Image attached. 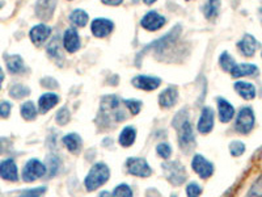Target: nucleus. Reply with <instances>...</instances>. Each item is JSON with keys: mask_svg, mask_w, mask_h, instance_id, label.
I'll return each instance as SVG.
<instances>
[{"mask_svg": "<svg viewBox=\"0 0 262 197\" xmlns=\"http://www.w3.org/2000/svg\"><path fill=\"white\" fill-rule=\"evenodd\" d=\"M173 126L177 129L178 134V145L180 149L185 154H190L196 147V137H194L193 126L189 121V116L185 109L180 111L173 118Z\"/></svg>", "mask_w": 262, "mask_h": 197, "instance_id": "1", "label": "nucleus"}, {"mask_svg": "<svg viewBox=\"0 0 262 197\" xmlns=\"http://www.w3.org/2000/svg\"><path fill=\"white\" fill-rule=\"evenodd\" d=\"M110 177V169L104 162H98L94 164V167L90 169V172L84 179V185L88 192H94L98 189L101 185L106 183Z\"/></svg>", "mask_w": 262, "mask_h": 197, "instance_id": "2", "label": "nucleus"}, {"mask_svg": "<svg viewBox=\"0 0 262 197\" xmlns=\"http://www.w3.org/2000/svg\"><path fill=\"white\" fill-rule=\"evenodd\" d=\"M162 168L164 171V176L169 183L173 185H181L186 180V169L178 162V160H172V162H164L162 164Z\"/></svg>", "mask_w": 262, "mask_h": 197, "instance_id": "3", "label": "nucleus"}, {"mask_svg": "<svg viewBox=\"0 0 262 197\" xmlns=\"http://www.w3.org/2000/svg\"><path fill=\"white\" fill-rule=\"evenodd\" d=\"M254 122L256 117L252 108L244 107L238 111L236 122H234V128H236V130L238 133H242V134H248L254 128Z\"/></svg>", "mask_w": 262, "mask_h": 197, "instance_id": "4", "label": "nucleus"}, {"mask_svg": "<svg viewBox=\"0 0 262 197\" xmlns=\"http://www.w3.org/2000/svg\"><path fill=\"white\" fill-rule=\"evenodd\" d=\"M46 166L41 160L30 159L25 163L24 168H22V180L25 183H32L37 179H41L46 175Z\"/></svg>", "mask_w": 262, "mask_h": 197, "instance_id": "5", "label": "nucleus"}, {"mask_svg": "<svg viewBox=\"0 0 262 197\" xmlns=\"http://www.w3.org/2000/svg\"><path fill=\"white\" fill-rule=\"evenodd\" d=\"M126 168H128V172L130 175L138 177H148L151 176L152 173V169L147 160L143 159V158H138V156L128 158V162H126Z\"/></svg>", "mask_w": 262, "mask_h": 197, "instance_id": "6", "label": "nucleus"}, {"mask_svg": "<svg viewBox=\"0 0 262 197\" xmlns=\"http://www.w3.org/2000/svg\"><path fill=\"white\" fill-rule=\"evenodd\" d=\"M192 168L200 179H208L214 173V164L207 160L204 155L196 154L192 160Z\"/></svg>", "mask_w": 262, "mask_h": 197, "instance_id": "7", "label": "nucleus"}, {"mask_svg": "<svg viewBox=\"0 0 262 197\" xmlns=\"http://www.w3.org/2000/svg\"><path fill=\"white\" fill-rule=\"evenodd\" d=\"M166 18L162 16L160 14H158L156 11H150V12H147L140 20L142 28H144L146 31L148 32H158L166 25Z\"/></svg>", "mask_w": 262, "mask_h": 197, "instance_id": "8", "label": "nucleus"}, {"mask_svg": "<svg viewBox=\"0 0 262 197\" xmlns=\"http://www.w3.org/2000/svg\"><path fill=\"white\" fill-rule=\"evenodd\" d=\"M114 29V23L112 20H108V19L98 18L94 19L92 23H90V31H92V35L97 38H105L110 35Z\"/></svg>", "mask_w": 262, "mask_h": 197, "instance_id": "9", "label": "nucleus"}, {"mask_svg": "<svg viewBox=\"0 0 262 197\" xmlns=\"http://www.w3.org/2000/svg\"><path fill=\"white\" fill-rule=\"evenodd\" d=\"M131 83L135 88L142 91H155L159 88L162 84V79L158 76H148V75H138L132 78Z\"/></svg>", "mask_w": 262, "mask_h": 197, "instance_id": "10", "label": "nucleus"}, {"mask_svg": "<svg viewBox=\"0 0 262 197\" xmlns=\"http://www.w3.org/2000/svg\"><path fill=\"white\" fill-rule=\"evenodd\" d=\"M214 118L215 113L212 111V108L204 107L202 109V113L198 120V125H196V130L200 131V134H208L212 128H214Z\"/></svg>", "mask_w": 262, "mask_h": 197, "instance_id": "11", "label": "nucleus"}, {"mask_svg": "<svg viewBox=\"0 0 262 197\" xmlns=\"http://www.w3.org/2000/svg\"><path fill=\"white\" fill-rule=\"evenodd\" d=\"M52 35V28L45 24L34 25L29 32V37L30 41L34 44L36 46H42L48 41V38Z\"/></svg>", "mask_w": 262, "mask_h": 197, "instance_id": "12", "label": "nucleus"}, {"mask_svg": "<svg viewBox=\"0 0 262 197\" xmlns=\"http://www.w3.org/2000/svg\"><path fill=\"white\" fill-rule=\"evenodd\" d=\"M82 46L80 41V36L74 27L66 29L64 35H63V48L68 53H76Z\"/></svg>", "mask_w": 262, "mask_h": 197, "instance_id": "13", "label": "nucleus"}, {"mask_svg": "<svg viewBox=\"0 0 262 197\" xmlns=\"http://www.w3.org/2000/svg\"><path fill=\"white\" fill-rule=\"evenodd\" d=\"M0 177L7 181H18V168L14 159H4L0 162Z\"/></svg>", "mask_w": 262, "mask_h": 197, "instance_id": "14", "label": "nucleus"}, {"mask_svg": "<svg viewBox=\"0 0 262 197\" xmlns=\"http://www.w3.org/2000/svg\"><path fill=\"white\" fill-rule=\"evenodd\" d=\"M258 41L252 35H245L238 42V49L240 50L242 56L246 57V58H250V57H253L256 54L257 49H258Z\"/></svg>", "mask_w": 262, "mask_h": 197, "instance_id": "15", "label": "nucleus"}, {"mask_svg": "<svg viewBox=\"0 0 262 197\" xmlns=\"http://www.w3.org/2000/svg\"><path fill=\"white\" fill-rule=\"evenodd\" d=\"M56 0H37L36 3V15L42 20H48L52 18L56 11Z\"/></svg>", "mask_w": 262, "mask_h": 197, "instance_id": "16", "label": "nucleus"}, {"mask_svg": "<svg viewBox=\"0 0 262 197\" xmlns=\"http://www.w3.org/2000/svg\"><path fill=\"white\" fill-rule=\"evenodd\" d=\"M218 113H219V120L222 122H230L234 116V108L230 101H227L223 97H218Z\"/></svg>", "mask_w": 262, "mask_h": 197, "instance_id": "17", "label": "nucleus"}, {"mask_svg": "<svg viewBox=\"0 0 262 197\" xmlns=\"http://www.w3.org/2000/svg\"><path fill=\"white\" fill-rule=\"evenodd\" d=\"M178 100V91L174 87H168L159 96V104L162 108H172Z\"/></svg>", "mask_w": 262, "mask_h": 197, "instance_id": "18", "label": "nucleus"}, {"mask_svg": "<svg viewBox=\"0 0 262 197\" xmlns=\"http://www.w3.org/2000/svg\"><path fill=\"white\" fill-rule=\"evenodd\" d=\"M230 74L234 79L242 78V76H254L258 74V67L256 65H250V63H242V65L236 63Z\"/></svg>", "mask_w": 262, "mask_h": 197, "instance_id": "19", "label": "nucleus"}, {"mask_svg": "<svg viewBox=\"0 0 262 197\" xmlns=\"http://www.w3.org/2000/svg\"><path fill=\"white\" fill-rule=\"evenodd\" d=\"M234 91L244 100H253L256 95H257V90H256L254 84L249 83V82H242V80H238V82L234 83Z\"/></svg>", "mask_w": 262, "mask_h": 197, "instance_id": "20", "label": "nucleus"}, {"mask_svg": "<svg viewBox=\"0 0 262 197\" xmlns=\"http://www.w3.org/2000/svg\"><path fill=\"white\" fill-rule=\"evenodd\" d=\"M59 103V96L52 92H46L38 99V111L41 113H48L50 109L56 107Z\"/></svg>", "mask_w": 262, "mask_h": 197, "instance_id": "21", "label": "nucleus"}, {"mask_svg": "<svg viewBox=\"0 0 262 197\" xmlns=\"http://www.w3.org/2000/svg\"><path fill=\"white\" fill-rule=\"evenodd\" d=\"M62 142L66 149L68 150L70 152H72V154L79 152L80 149H82V145H83L82 137L79 134H76V133H70V134L64 135Z\"/></svg>", "mask_w": 262, "mask_h": 197, "instance_id": "22", "label": "nucleus"}, {"mask_svg": "<svg viewBox=\"0 0 262 197\" xmlns=\"http://www.w3.org/2000/svg\"><path fill=\"white\" fill-rule=\"evenodd\" d=\"M6 65L10 74H21L25 71V63L20 56H6Z\"/></svg>", "mask_w": 262, "mask_h": 197, "instance_id": "23", "label": "nucleus"}, {"mask_svg": "<svg viewBox=\"0 0 262 197\" xmlns=\"http://www.w3.org/2000/svg\"><path fill=\"white\" fill-rule=\"evenodd\" d=\"M135 139H136V129L134 126H126L122 129L118 137V142L122 147H130L134 145Z\"/></svg>", "mask_w": 262, "mask_h": 197, "instance_id": "24", "label": "nucleus"}, {"mask_svg": "<svg viewBox=\"0 0 262 197\" xmlns=\"http://www.w3.org/2000/svg\"><path fill=\"white\" fill-rule=\"evenodd\" d=\"M220 10V0H206L204 4V15L207 20H212L219 15Z\"/></svg>", "mask_w": 262, "mask_h": 197, "instance_id": "25", "label": "nucleus"}, {"mask_svg": "<svg viewBox=\"0 0 262 197\" xmlns=\"http://www.w3.org/2000/svg\"><path fill=\"white\" fill-rule=\"evenodd\" d=\"M68 19L74 25H76V27H80V28L86 27V25L88 24V20H90V18H88V14H86L84 10H80V8H78V10H74L72 12H71V15H70Z\"/></svg>", "mask_w": 262, "mask_h": 197, "instance_id": "26", "label": "nucleus"}, {"mask_svg": "<svg viewBox=\"0 0 262 197\" xmlns=\"http://www.w3.org/2000/svg\"><path fill=\"white\" fill-rule=\"evenodd\" d=\"M20 113H21V116L25 118V120L32 121V120H34V118L37 117L38 111L33 101H25V103L21 105Z\"/></svg>", "mask_w": 262, "mask_h": 197, "instance_id": "27", "label": "nucleus"}, {"mask_svg": "<svg viewBox=\"0 0 262 197\" xmlns=\"http://www.w3.org/2000/svg\"><path fill=\"white\" fill-rule=\"evenodd\" d=\"M219 65H220V67L224 71H227V73H231V70L234 69V65H236V62H234V57L230 54L228 52H223L220 54V57H219Z\"/></svg>", "mask_w": 262, "mask_h": 197, "instance_id": "28", "label": "nucleus"}, {"mask_svg": "<svg viewBox=\"0 0 262 197\" xmlns=\"http://www.w3.org/2000/svg\"><path fill=\"white\" fill-rule=\"evenodd\" d=\"M29 95H30V90L22 84H14L10 87V96L14 99H24V97H28Z\"/></svg>", "mask_w": 262, "mask_h": 197, "instance_id": "29", "label": "nucleus"}, {"mask_svg": "<svg viewBox=\"0 0 262 197\" xmlns=\"http://www.w3.org/2000/svg\"><path fill=\"white\" fill-rule=\"evenodd\" d=\"M46 50H48V54L52 58H60L62 54H60V40H59V37L52 38V41L48 42Z\"/></svg>", "mask_w": 262, "mask_h": 197, "instance_id": "30", "label": "nucleus"}, {"mask_svg": "<svg viewBox=\"0 0 262 197\" xmlns=\"http://www.w3.org/2000/svg\"><path fill=\"white\" fill-rule=\"evenodd\" d=\"M132 196H134V193H132L131 187L124 183L117 185V187L114 188L113 193H112V197H132Z\"/></svg>", "mask_w": 262, "mask_h": 197, "instance_id": "31", "label": "nucleus"}, {"mask_svg": "<svg viewBox=\"0 0 262 197\" xmlns=\"http://www.w3.org/2000/svg\"><path fill=\"white\" fill-rule=\"evenodd\" d=\"M60 160H59L58 156L56 155H50L48 156V164L46 166V171L48 169V172H50V177L56 176V172L59 171V164H60Z\"/></svg>", "mask_w": 262, "mask_h": 197, "instance_id": "32", "label": "nucleus"}, {"mask_svg": "<svg viewBox=\"0 0 262 197\" xmlns=\"http://www.w3.org/2000/svg\"><path fill=\"white\" fill-rule=\"evenodd\" d=\"M156 152L162 159H169L170 155H172V147L166 142H162V143L156 146Z\"/></svg>", "mask_w": 262, "mask_h": 197, "instance_id": "33", "label": "nucleus"}, {"mask_svg": "<svg viewBox=\"0 0 262 197\" xmlns=\"http://www.w3.org/2000/svg\"><path fill=\"white\" fill-rule=\"evenodd\" d=\"M124 104L132 114H138L142 109V105H143L140 100H135V99H126V100H124Z\"/></svg>", "mask_w": 262, "mask_h": 197, "instance_id": "34", "label": "nucleus"}, {"mask_svg": "<svg viewBox=\"0 0 262 197\" xmlns=\"http://www.w3.org/2000/svg\"><path fill=\"white\" fill-rule=\"evenodd\" d=\"M230 152L232 156H240L245 152V145L242 141H232L230 143Z\"/></svg>", "mask_w": 262, "mask_h": 197, "instance_id": "35", "label": "nucleus"}, {"mask_svg": "<svg viewBox=\"0 0 262 197\" xmlns=\"http://www.w3.org/2000/svg\"><path fill=\"white\" fill-rule=\"evenodd\" d=\"M70 118H71V113H70V111L66 107L60 108V109L56 112V124L66 125L70 121Z\"/></svg>", "mask_w": 262, "mask_h": 197, "instance_id": "36", "label": "nucleus"}, {"mask_svg": "<svg viewBox=\"0 0 262 197\" xmlns=\"http://www.w3.org/2000/svg\"><path fill=\"white\" fill-rule=\"evenodd\" d=\"M48 188L46 187H38V188H32V189L24 190L21 192L18 197H42L46 193Z\"/></svg>", "mask_w": 262, "mask_h": 197, "instance_id": "37", "label": "nucleus"}, {"mask_svg": "<svg viewBox=\"0 0 262 197\" xmlns=\"http://www.w3.org/2000/svg\"><path fill=\"white\" fill-rule=\"evenodd\" d=\"M202 193V188L198 183H189L186 185V196L188 197H200Z\"/></svg>", "mask_w": 262, "mask_h": 197, "instance_id": "38", "label": "nucleus"}, {"mask_svg": "<svg viewBox=\"0 0 262 197\" xmlns=\"http://www.w3.org/2000/svg\"><path fill=\"white\" fill-rule=\"evenodd\" d=\"M248 197H262V176L261 179L257 180V183L254 184V187L250 189Z\"/></svg>", "mask_w": 262, "mask_h": 197, "instance_id": "39", "label": "nucleus"}, {"mask_svg": "<svg viewBox=\"0 0 262 197\" xmlns=\"http://www.w3.org/2000/svg\"><path fill=\"white\" fill-rule=\"evenodd\" d=\"M10 104L8 101H2L0 103V117L7 118L10 114Z\"/></svg>", "mask_w": 262, "mask_h": 197, "instance_id": "40", "label": "nucleus"}, {"mask_svg": "<svg viewBox=\"0 0 262 197\" xmlns=\"http://www.w3.org/2000/svg\"><path fill=\"white\" fill-rule=\"evenodd\" d=\"M42 84L48 88H56L58 87V83H56V79H52V78H45V79L42 80Z\"/></svg>", "mask_w": 262, "mask_h": 197, "instance_id": "41", "label": "nucleus"}, {"mask_svg": "<svg viewBox=\"0 0 262 197\" xmlns=\"http://www.w3.org/2000/svg\"><path fill=\"white\" fill-rule=\"evenodd\" d=\"M105 6H112V7H117V6H121L124 0H101Z\"/></svg>", "mask_w": 262, "mask_h": 197, "instance_id": "42", "label": "nucleus"}, {"mask_svg": "<svg viewBox=\"0 0 262 197\" xmlns=\"http://www.w3.org/2000/svg\"><path fill=\"white\" fill-rule=\"evenodd\" d=\"M4 80V73L3 70H2V67H0V88H2V83H3Z\"/></svg>", "mask_w": 262, "mask_h": 197, "instance_id": "43", "label": "nucleus"}, {"mask_svg": "<svg viewBox=\"0 0 262 197\" xmlns=\"http://www.w3.org/2000/svg\"><path fill=\"white\" fill-rule=\"evenodd\" d=\"M98 197H112V194L109 193V192H106V190H104V192H101Z\"/></svg>", "mask_w": 262, "mask_h": 197, "instance_id": "44", "label": "nucleus"}, {"mask_svg": "<svg viewBox=\"0 0 262 197\" xmlns=\"http://www.w3.org/2000/svg\"><path fill=\"white\" fill-rule=\"evenodd\" d=\"M155 2H158V0H143V3L147 4V6H151V4H154Z\"/></svg>", "mask_w": 262, "mask_h": 197, "instance_id": "45", "label": "nucleus"}, {"mask_svg": "<svg viewBox=\"0 0 262 197\" xmlns=\"http://www.w3.org/2000/svg\"><path fill=\"white\" fill-rule=\"evenodd\" d=\"M258 14H260V21H261V24H262V7L260 8Z\"/></svg>", "mask_w": 262, "mask_h": 197, "instance_id": "46", "label": "nucleus"}, {"mask_svg": "<svg viewBox=\"0 0 262 197\" xmlns=\"http://www.w3.org/2000/svg\"><path fill=\"white\" fill-rule=\"evenodd\" d=\"M3 4H4V3H0V8H2V7H3Z\"/></svg>", "mask_w": 262, "mask_h": 197, "instance_id": "47", "label": "nucleus"}, {"mask_svg": "<svg viewBox=\"0 0 262 197\" xmlns=\"http://www.w3.org/2000/svg\"><path fill=\"white\" fill-rule=\"evenodd\" d=\"M186 2H190V0H186Z\"/></svg>", "mask_w": 262, "mask_h": 197, "instance_id": "48", "label": "nucleus"}, {"mask_svg": "<svg viewBox=\"0 0 262 197\" xmlns=\"http://www.w3.org/2000/svg\"><path fill=\"white\" fill-rule=\"evenodd\" d=\"M172 197H177V196H172Z\"/></svg>", "mask_w": 262, "mask_h": 197, "instance_id": "49", "label": "nucleus"}]
</instances>
